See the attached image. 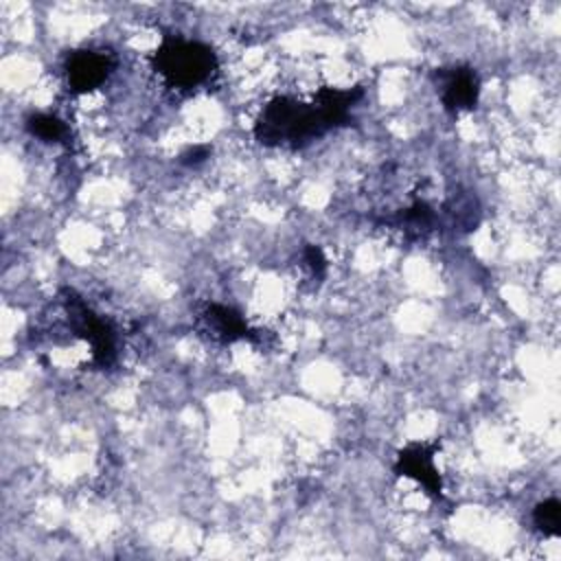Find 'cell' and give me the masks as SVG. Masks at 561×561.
Wrapping results in <instances>:
<instances>
[{
	"label": "cell",
	"instance_id": "obj_11",
	"mask_svg": "<svg viewBox=\"0 0 561 561\" xmlns=\"http://www.w3.org/2000/svg\"><path fill=\"white\" fill-rule=\"evenodd\" d=\"M302 256H305V263L309 265L311 274H313L316 278H324V274H327V259H324V252H322L318 245L307 243L305 250H302Z\"/></svg>",
	"mask_w": 561,
	"mask_h": 561
},
{
	"label": "cell",
	"instance_id": "obj_3",
	"mask_svg": "<svg viewBox=\"0 0 561 561\" xmlns=\"http://www.w3.org/2000/svg\"><path fill=\"white\" fill-rule=\"evenodd\" d=\"M61 302L64 309L70 318L72 331L81 337H85L92 346V362L99 368H107L114 364L116 357V344H114V329L110 327V322H105L103 318H99L79 294H75L72 289H64L61 291Z\"/></svg>",
	"mask_w": 561,
	"mask_h": 561
},
{
	"label": "cell",
	"instance_id": "obj_7",
	"mask_svg": "<svg viewBox=\"0 0 561 561\" xmlns=\"http://www.w3.org/2000/svg\"><path fill=\"white\" fill-rule=\"evenodd\" d=\"M202 322H204V331L221 344H230L237 340H254L256 331H252L248 327V322L243 320V316L226 305H217L210 302L206 305V309L202 311Z\"/></svg>",
	"mask_w": 561,
	"mask_h": 561
},
{
	"label": "cell",
	"instance_id": "obj_12",
	"mask_svg": "<svg viewBox=\"0 0 561 561\" xmlns=\"http://www.w3.org/2000/svg\"><path fill=\"white\" fill-rule=\"evenodd\" d=\"M210 153H213V149L208 145H193L180 153V162L184 167H199L202 162H206L210 158Z\"/></svg>",
	"mask_w": 561,
	"mask_h": 561
},
{
	"label": "cell",
	"instance_id": "obj_10",
	"mask_svg": "<svg viewBox=\"0 0 561 561\" xmlns=\"http://www.w3.org/2000/svg\"><path fill=\"white\" fill-rule=\"evenodd\" d=\"M397 221L405 230H430L436 224V213L425 199H416L410 208L399 213Z\"/></svg>",
	"mask_w": 561,
	"mask_h": 561
},
{
	"label": "cell",
	"instance_id": "obj_5",
	"mask_svg": "<svg viewBox=\"0 0 561 561\" xmlns=\"http://www.w3.org/2000/svg\"><path fill=\"white\" fill-rule=\"evenodd\" d=\"M438 443H410L397 454L394 473L416 480L427 495L443 500V478L434 467V454Z\"/></svg>",
	"mask_w": 561,
	"mask_h": 561
},
{
	"label": "cell",
	"instance_id": "obj_4",
	"mask_svg": "<svg viewBox=\"0 0 561 561\" xmlns=\"http://www.w3.org/2000/svg\"><path fill=\"white\" fill-rule=\"evenodd\" d=\"M114 68H116V59L112 53L90 50V48L72 50L64 61L66 81L75 94H85L96 90L107 81Z\"/></svg>",
	"mask_w": 561,
	"mask_h": 561
},
{
	"label": "cell",
	"instance_id": "obj_2",
	"mask_svg": "<svg viewBox=\"0 0 561 561\" xmlns=\"http://www.w3.org/2000/svg\"><path fill=\"white\" fill-rule=\"evenodd\" d=\"M153 70L178 90H191L208 81L217 70V55L208 44L164 35L151 55Z\"/></svg>",
	"mask_w": 561,
	"mask_h": 561
},
{
	"label": "cell",
	"instance_id": "obj_9",
	"mask_svg": "<svg viewBox=\"0 0 561 561\" xmlns=\"http://www.w3.org/2000/svg\"><path fill=\"white\" fill-rule=\"evenodd\" d=\"M26 129L31 136H35L44 142H59L68 134L66 125L53 114H31L26 118Z\"/></svg>",
	"mask_w": 561,
	"mask_h": 561
},
{
	"label": "cell",
	"instance_id": "obj_6",
	"mask_svg": "<svg viewBox=\"0 0 561 561\" xmlns=\"http://www.w3.org/2000/svg\"><path fill=\"white\" fill-rule=\"evenodd\" d=\"M434 79L440 88L443 107L449 114H460L476 107L480 96V79L471 66L436 68Z\"/></svg>",
	"mask_w": 561,
	"mask_h": 561
},
{
	"label": "cell",
	"instance_id": "obj_1",
	"mask_svg": "<svg viewBox=\"0 0 561 561\" xmlns=\"http://www.w3.org/2000/svg\"><path fill=\"white\" fill-rule=\"evenodd\" d=\"M364 96L359 85L340 90L322 85L311 103L291 96H274L254 121V138L263 147L298 149L331 129L348 125L351 107Z\"/></svg>",
	"mask_w": 561,
	"mask_h": 561
},
{
	"label": "cell",
	"instance_id": "obj_8",
	"mask_svg": "<svg viewBox=\"0 0 561 561\" xmlns=\"http://www.w3.org/2000/svg\"><path fill=\"white\" fill-rule=\"evenodd\" d=\"M533 524L546 537L561 535V502L557 497H548L539 502L533 511Z\"/></svg>",
	"mask_w": 561,
	"mask_h": 561
}]
</instances>
